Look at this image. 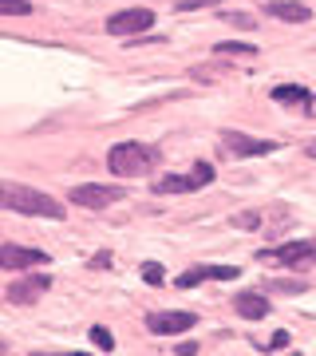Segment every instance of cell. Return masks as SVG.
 Returning <instances> with one entry per match:
<instances>
[{"instance_id":"cell-25","label":"cell","mask_w":316,"mask_h":356,"mask_svg":"<svg viewBox=\"0 0 316 356\" xmlns=\"http://www.w3.org/2000/svg\"><path fill=\"white\" fill-rule=\"evenodd\" d=\"M174 353H182V356H190V353H198V344H190V341H186V344H174Z\"/></svg>"},{"instance_id":"cell-10","label":"cell","mask_w":316,"mask_h":356,"mask_svg":"<svg viewBox=\"0 0 316 356\" xmlns=\"http://www.w3.org/2000/svg\"><path fill=\"white\" fill-rule=\"evenodd\" d=\"M48 289H51V277H20L8 285V301H16V305H36Z\"/></svg>"},{"instance_id":"cell-27","label":"cell","mask_w":316,"mask_h":356,"mask_svg":"<svg viewBox=\"0 0 316 356\" xmlns=\"http://www.w3.org/2000/svg\"><path fill=\"white\" fill-rule=\"evenodd\" d=\"M0 353H8V348H4V344H0Z\"/></svg>"},{"instance_id":"cell-16","label":"cell","mask_w":316,"mask_h":356,"mask_svg":"<svg viewBox=\"0 0 316 356\" xmlns=\"http://www.w3.org/2000/svg\"><path fill=\"white\" fill-rule=\"evenodd\" d=\"M91 341H95V348H99V353H115V337L103 329V325H95V329H91Z\"/></svg>"},{"instance_id":"cell-1","label":"cell","mask_w":316,"mask_h":356,"mask_svg":"<svg viewBox=\"0 0 316 356\" xmlns=\"http://www.w3.org/2000/svg\"><path fill=\"white\" fill-rule=\"evenodd\" d=\"M0 206L16 210V214H28V218H51V222L63 218L60 198H51L44 191H32V186H20V182H0Z\"/></svg>"},{"instance_id":"cell-19","label":"cell","mask_w":316,"mask_h":356,"mask_svg":"<svg viewBox=\"0 0 316 356\" xmlns=\"http://www.w3.org/2000/svg\"><path fill=\"white\" fill-rule=\"evenodd\" d=\"M142 281H147V285H163L166 281L163 266H158V261H147V266H142Z\"/></svg>"},{"instance_id":"cell-9","label":"cell","mask_w":316,"mask_h":356,"mask_svg":"<svg viewBox=\"0 0 316 356\" xmlns=\"http://www.w3.org/2000/svg\"><path fill=\"white\" fill-rule=\"evenodd\" d=\"M198 325V317L194 313H151L147 317V329L154 332V337H178V332H186Z\"/></svg>"},{"instance_id":"cell-5","label":"cell","mask_w":316,"mask_h":356,"mask_svg":"<svg viewBox=\"0 0 316 356\" xmlns=\"http://www.w3.org/2000/svg\"><path fill=\"white\" fill-rule=\"evenodd\" d=\"M257 261H277V266H289V269H308V266H316V242H289V245H277V250H261Z\"/></svg>"},{"instance_id":"cell-24","label":"cell","mask_w":316,"mask_h":356,"mask_svg":"<svg viewBox=\"0 0 316 356\" xmlns=\"http://www.w3.org/2000/svg\"><path fill=\"white\" fill-rule=\"evenodd\" d=\"M233 226H238V229H257V226H261V218H257V214H238V218H233Z\"/></svg>"},{"instance_id":"cell-18","label":"cell","mask_w":316,"mask_h":356,"mask_svg":"<svg viewBox=\"0 0 316 356\" xmlns=\"http://www.w3.org/2000/svg\"><path fill=\"white\" fill-rule=\"evenodd\" d=\"M289 344H292L289 332H273V337H269L265 344H257V348H265V353H281V348H289Z\"/></svg>"},{"instance_id":"cell-22","label":"cell","mask_w":316,"mask_h":356,"mask_svg":"<svg viewBox=\"0 0 316 356\" xmlns=\"http://www.w3.org/2000/svg\"><path fill=\"white\" fill-rule=\"evenodd\" d=\"M226 24L241 28V32H249V28H257V24H253V16H245V13H226Z\"/></svg>"},{"instance_id":"cell-8","label":"cell","mask_w":316,"mask_h":356,"mask_svg":"<svg viewBox=\"0 0 316 356\" xmlns=\"http://www.w3.org/2000/svg\"><path fill=\"white\" fill-rule=\"evenodd\" d=\"M32 266H48V254L44 250H28V245H0V269H32Z\"/></svg>"},{"instance_id":"cell-20","label":"cell","mask_w":316,"mask_h":356,"mask_svg":"<svg viewBox=\"0 0 316 356\" xmlns=\"http://www.w3.org/2000/svg\"><path fill=\"white\" fill-rule=\"evenodd\" d=\"M265 289H273V293H304V281H269Z\"/></svg>"},{"instance_id":"cell-7","label":"cell","mask_w":316,"mask_h":356,"mask_svg":"<svg viewBox=\"0 0 316 356\" xmlns=\"http://www.w3.org/2000/svg\"><path fill=\"white\" fill-rule=\"evenodd\" d=\"M154 24V13L151 8H123V13L107 16V32L111 36H139Z\"/></svg>"},{"instance_id":"cell-17","label":"cell","mask_w":316,"mask_h":356,"mask_svg":"<svg viewBox=\"0 0 316 356\" xmlns=\"http://www.w3.org/2000/svg\"><path fill=\"white\" fill-rule=\"evenodd\" d=\"M32 4L28 0H0V16H28Z\"/></svg>"},{"instance_id":"cell-15","label":"cell","mask_w":316,"mask_h":356,"mask_svg":"<svg viewBox=\"0 0 316 356\" xmlns=\"http://www.w3.org/2000/svg\"><path fill=\"white\" fill-rule=\"evenodd\" d=\"M214 51H217V56H257L253 44H238V40H222Z\"/></svg>"},{"instance_id":"cell-14","label":"cell","mask_w":316,"mask_h":356,"mask_svg":"<svg viewBox=\"0 0 316 356\" xmlns=\"http://www.w3.org/2000/svg\"><path fill=\"white\" fill-rule=\"evenodd\" d=\"M198 273H202V281H233V277H241L238 266H198Z\"/></svg>"},{"instance_id":"cell-12","label":"cell","mask_w":316,"mask_h":356,"mask_svg":"<svg viewBox=\"0 0 316 356\" xmlns=\"http://www.w3.org/2000/svg\"><path fill=\"white\" fill-rule=\"evenodd\" d=\"M233 309H238V317H245V321H261V317H269V297L261 289H245V293H238L233 297Z\"/></svg>"},{"instance_id":"cell-23","label":"cell","mask_w":316,"mask_h":356,"mask_svg":"<svg viewBox=\"0 0 316 356\" xmlns=\"http://www.w3.org/2000/svg\"><path fill=\"white\" fill-rule=\"evenodd\" d=\"M194 285H202V273H198V266L186 269V273L178 277V289H194Z\"/></svg>"},{"instance_id":"cell-3","label":"cell","mask_w":316,"mask_h":356,"mask_svg":"<svg viewBox=\"0 0 316 356\" xmlns=\"http://www.w3.org/2000/svg\"><path fill=\"white\" fill-rule=\"evenodd\" d=\"M206 182H214V166L194 163L190 175H163L158 182H154V191L158 194H194V191H202Z\"/></svg>"},{"instance_id":"cell-13","label":"cell","mask_w":316,"mask_h":356,"mask_svg":"<svg viewBox=\"0 0 316 356\" xmlns=\"http://www.w3.org/2000/svg\"><path fill=\"white\" fill-rule=\"evenodd\" d=\"M273 99L285 103V107H301V111H308V107H313V91L297 88V83H281V88H273Z\"/></svg>"},{"instance_id":"cell-2","label":"cell","mask_w":316,"mask_h":356,"mask_svg":"<svg viewBox=\"0 0 316 356\" xmlns=\"http://www.w3.org/2000/svg\"><path fill=\"white\" fill-rule=\"evenodd\" d=\"M158 163H163V151L151 147V143H115L111 151H107V166H111L115 178L151 175Z\"/></svg>"},{"instance_id":"cell-11","label":"cell","mask_w":316,"mask_h":356,"mask_svg":"<svg viewBox=\"0 0 316 356\" xmlns=\"http://www.w3.org/2000/svg\"><path fill=\"white\" fill-rule=\"evenodd\" d=\"M265 16L289 20V24H308V20H313V8L301 4V0H265Z\"/></svg>"},{"instance_id":"cell-6","label":"cell","mask_w":316,"mask_h":356,"mask_svg":"<svg viewBox=\"0 0 316 356\" xmlns=\"http://www.w3.org/2000/svg\"><path fill=\"white\" fill-rule=\"evenodd\" d=\"M222 143H226V151L238 154V159H261V154L281 151L273 139H253V135H241V131H222Z\"/></svg>"},{"instance_id":"cell-21","label":"cell","mask_w":316,"mask_h":356,"mask_svg":"<svg viewBox=\"0 0 316 356\" xmlns=\"http://www.w3.org/2000/svg\"><path fill=\"white\" fill-rule=\"evenodd\" d=\"M222 0H178V13H194V8H217Z\"/></svg>"},{"instance_id":"cell-4","label":"cell","mask_w":316,"mask_h":356,"mask_svg":"<svg viewBox=\"0 0 316 356\" xmlns=\"http://www.w3.org/2000/svg\"><path fill=\"white\" fill-rule=\"evenodd\" d=\"M67 198L76 206H88V210H107L123 198V186H115V182H83V186H72Z\"/></svg>"},{"instance_id":"cell-26","label":"cell","mask_w":316,"mask_h":356,"mask_svg":"<svg viewBox=\"0 0 316 356\" xmlns=\"http://www.w3.org/2000/svg\"><path fill=\"white\" fill-rule=\"evenodd\" d=\"M304 154H308V159H316V143H308V147H304Z\"/></svg>"}]
</instances>
